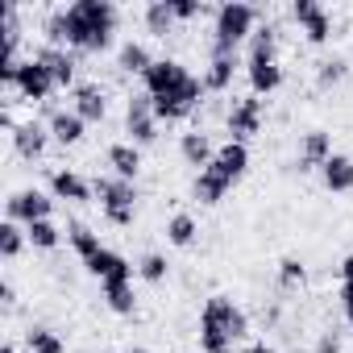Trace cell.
I'll list each match as a JSON object with an SVG mask.
<instances>
[{
    "label": "cell",
    "instance_id": "1",
    "mask_svg": "<svg viewBox=\"0 0 353 353\" xmlns=\"http://www.w3.org/2000/svg\"><path fill=\"white\" fill-rule=\"evenodd\" d=\"M67 13V50L75 54H104L117 34V5L112 0H75L63 9Z\"/></svg>",
    "mask_w": 353,
    "mask_h": 353
},
{
    "label": "cell",
    "instance_id": "2",
    "mask_svg": "<svg viewBox=\"0 0 353 353\" xmlns=\"http://www.w3.org/2000/svg\"><path fill=\"white\" fill-rule=\"evenodd\" d=\"M241 336H250L245 312L229 295H212L200 312V349L204 353H233V345Z\"/></svg>",
    "mask_w": 353,
    "mask_h": 353
},
{
    "label": "cell",
    "instance_id": "3",
    "mask_svg": "<svg viewBox=\"0 0 353 353\" xmlns=\"http://www.w3.org/2000/svg\"><path fill=\"white\" fill-rule=\"evenodd\" d=\"M258 30V9L245 5V0H225L216 9V21H212V46H208V59H233L241 50V42H250Z\"/></svg>",
    "mask_w": 353,
    "mask_h": 353
},
{
    "label": "cell",
    "instance_id": "4",
    "mask_svg": "<svg viewBox=\"0 0 353 353\" xmlns=\"http://www.w3.org/2000/svg\"><path fill=\"white\" fill-rule=\"evenodd\" d=\"M96 188V200H100V212L108 225L117 229H129L137 221V188L129 179H117V174H104V179L92 183Z\"/></svg>",
    "mask_w": 353,
    "mask_h": 353
},
{
    "label": "cell",
    "instance_id": "5",
    "mask_svg": "<svg viewBox=\"0 0 353 353\" xmlns=\"http://www.w3.org/2000/svg\"><path fill=\"white\" fill-rule=\"evenodd\" d=\"M125 133H129V141L141 150V145H154L158 141V117H154V96H145V92H137V96H129V104H125Z\"/></svg>",
    "mask_w": 353,
    "mask_h": 353
},
{
    "label": "cell",
    "instance_id": "6",
    "mask_svg": "<svg viewBox=\"0 0 353 353\" xmlns=\"http://www.w3.org/2000/svg\"><path fill=\"white\" fill-rule=\"evenodd\" d=\"M54 212V196L38 192V188H21L5 200V221H17V225H38V221H50Z\"/></svg>",
    "mask_w": 353,
    "mask_h": 353
},
{
    "label": "cell",
    "instance_id": "7",
    "mask_svg": "<svg viewBox=\"0 0 353 353\" xmlns=\"http://www.w3.org/2000/svg\"><path fill=\"white\" fill-rule=\"evenodd\" d=\"M262 112H266V108H262V96H254V92L241 96V100L229 108V117H225L229 141H241V145H245L250 137H258V133H262Z\"/></svg>",
    "mask_w": 353,
    "mask_h": 353
},
{
    "label": "cell",
    "instance_id": "8",
    "mask_svg": "<svg viewBox=\"0 0 353 353\" xmlns=\"http://www.w3.org/2000/svg\"><path fill=\"white\" fill-rule=\"evenodd\" d=\"M188 79H192V71H188L179 59H154V67L141 75L145 96H154V100H162V96H170V92H179Z\"/></svg>",
    "mask_w": 353,
    "mask_h": 353
},
{
    "label": "cell",
    "instance_id": "9",
    "mask_svg": "<svg viewBox=\"0 0 353 353\" xmlns=\"http://www.w3.org/2000/svg\"><path fill=\"white\" fill-rule=\"evenodd\" d=\"M291 17H295V26L303 30V38H307L312 46H324V42L332 38V13L320 5V0H295V5H291Z\"/></svg>",
    "mask_w": 353,
    "mask_h": 353
},
{
    "label": "cell",
    "instance_id": "10",
    "mask_svg": "<svg viewBox=\"0 0 353 353\" xmlns=\"http://www.w3.org/2000/svg\"><path fill=\"white\" fill-rule=\"evenodd\" d=\"M13 88H17V96H21V100H34V104H42V100H50V92H54L59 83L50 79V71H46L38 59H21Z\"/></svg>",
    "mask_w": 353,
    "mask_h": 353
},
{
    "label": "cell",
    "instance_id": "11",
    "mask_svg": "<svg viewBox=\"0 0 353 353\" xmlns=\"http://www.w3.org/2000/svg\"><path fill=\"white\" fill-rule=\"evenodd\" d=\"M208 170H216L229 188L241 183V179H245V170H250V145H241V141H225V145L216 150V158H212Z\"/></svg>",
    "mask_w": 353,
    "mask_h": 353
},
{
    "label": "cell",
    "instance_id": "12",
    "mask_svg": "<svg viewBox=\"0 0 353 353\" xmlns=\"http://www.w3.org/2000/svg\"><path fill=\"white\" fill-rule=\"evenodd\" d=\"M88 266V274H96L100 283H133V274H137V266L125 258V254H117V250H100L92 262H83Z\"/></svg>",
    "mask_w": 353,
    "mask_h": 353
},
{
    "label": "cell",
    "instance_id": "13",
    "mask_svg": "<svg viewBox=\"0 0 353 353\" xmlns=\"http://www.w3.org/2000/svg\"><path fill=\"white\" fill-rule=\"evenodd\" d=\"M46 71H50V79L59 83V88H79L75 83V67H79V59H75V50H63V46H42L38 54H34Z\"/></svg>",
    "mask_w": 353,
    "mask_h": 353
},
{
    "label": "cell",
    "instance_id": "14",
    "mask_svg": "<svg viewBox=\"0 0 353 353\" xmlns=\"http://www.w3.org/2000/svg\"><path fill=\"white\" fill-rule=\"evenodd\" d=\"M46 145H50V125H42V121H21V125L13 129V150H17V158L34 162V158L46 154Z\"/></svg>",
    "mask_w": 353,
    "mask_h": 353
},
{
    "label": "cell",
    "instance_id": "15",
    "mask_svg": "<svg viewBox=\"0 0 353 353\" xmlns=\"http://www.w3.org/2000/svg\"><path fill=\"white\" fill-rule=\"evenodd\" d=\"M50 196L54 200H67V204H88L96 196V188L75 170H50Z\"/></svg>",
    "mask_w": 353,
    "mask_h": 353
},
{
    "label": "cell",
    "instance_id": "16",
    "mask_svg": "<svg viewBox=\"0 0 353 353\" xmlns=\"http://www.w3.org/2000/svg\"><path fill=\"white\" fill-rule=\"evenodd\" d=\"M71 96H75V108H71V112H75L83 125H100V121H104V112H108V96H104L100 83H79Z\"/></svg>",
    "mask_w": 353,
    "mask_h": 353
},
{
    "label": "cell",
    "instance_id": "17",
    "mask_svg": "<svg viewBox=\"0 0 353 353\" xmlns=\"http://www.w3.org/2000/svg\"><path fill=\"white\" fill-rule=\"evenodd\" d=\"M104 162L112 166V174H117V179H137V174H141V150L133 145V141H112L108 150H104Z\"/></svg>",
    "mask_w": 353,
    "mask_h": 353
},
{
    "label": "cell",
    "instance_id": "18",
    "mask_svg": "<svg viewBox=\"0 0 353 353\" xmlns=\"http://www.w3.org/2000/svg\"><path fill=\"white\" fill-rule=\"evenodd\" d=\"M332 158V137L324 129H307L299 141V170H320Z\"/></svg>",
    "mask_w": 353,
    "mask_h": 353
},
{
    "label": "cell",
    "instance_id": "19",
    "mask_svg": "<svg viewBox=\"0 0 353 353\" xmlns=\"http://www.w3.org/2000/svg\"><path fill=\"white\" fill-rule=\"evenodd\" d=\"M245 79L254 96H270L283 88V67L279 63H262V59H245Z\"/></svg>",
    "mask_w": 353,
    "mask_h": 353
},
{
    "label": "cell",
    "instance_id": "20",
    "mask_svg": "<svg viewBox=\"0 0 353 353\" xmlns=\"http://www.w3.org/2000/svg\"><path fill=\"white\" fill-rule=\"evenodd\" d=\"M179 158H183L188 166H196V174H200V170H208V166H212V158H216L212 137H208V133H200V129H196V133H183V137H179Z\"/></svg>",
    "mask_w": 353,
    "mask_h": 353
},
{
    "label": "cell",
    "instance_id": "21",
    "mask_svg": "<svg viewBox=\"0 0 353 353\" xmlns=\"http://www.w3.org/2000/svg\"><path fill=\"white\" fill-rule=\"evenodd\" d=\"M320 179H324L328 192H353V158L349 154H332L320 166Z\"/></svg>",
    "mask_w": 353,
    "mask_h": 353
},
{
    "label": "cell",
    "instance_id": "22",
    "mask_svg": "<svg viewBox=\"0 0 353 353\" xmlns=\"http://www.w3.org/2000/svg\"><path fill=\"white\" fill-rule=\"evenodd\" d=\"M150 67H154V54H150L145 42H125L117 50V71L121 75H145Z\"/></svg>",
    "mask_w": 353,
    "mask_h": 353
},
{
    "label": "cell",
    "instance_id": "23",
    "mask_svg": "<svg viewBox=\"0 0 353 353\" xmlns=\"http://www.w3.org/2000/svg\"><path fill=\"white\" fill-rule=\"evenodd\" d=\"M196 237H200V225H196L192 212H174V216L166 221V241H170L174 250H192Z\"/></svg>",
    "mask_w": 353,
    "mask_h": 353
},
{
    "label": "cell",
    "instance_id": "24",
    "mask_svg": "<svg viewBox=\"0 0 353 353\" xmlns=\"http://www.w3.org/2000/svg\"><path fill=\"white\" fill-rule=\"evenodd\" d=\"M233 75H237V54H233V59H208V67H204V88H208L212 96H221V92L233 88Z\"/></svg>",
    "mask_w": 353,
    "mask_h": 353
},
{
    "label": "cell",
    "instance_id": "25",
    "mask_svg": "<svg viewBox=\"0 0 353 353\" xmlns=\"http://www.w3.org/2000/svg\"><path fill=\"white\" fill-rule=\"evenodd\" d=\"M83 129H88V125H83L75 112H63V108L50 112V137H54L59 145H79V141H83Z\"/></svg>",
    "mask_w": 353,
    "mask_h": 353
},
{
    "label": "cell",
    "instance_id": "26",
    "mask_svg": "<svg viewBox=\"0 0 353 353\" xmlns=\"http://www.w3.org/2000/svg\"><path fill=\"white\" fill-rule=\"evenodd\" d=\"M141 17H145V30L154 38H166L174 26H179V17H174V9H170V0H150Z\"/></svg>",
    "mask_w": 353,
    "mask_h": 353
},
{
    "label": "cell",
    "instance_id": "27",
    "mask_svg": "<svg viewBox=\"0 0 353 353\" xmlns=\"http://www.w3.org/2000/svg\"><path fill=\"white\" fill-rule=\"evenodd\" d=\"M225 192H229V183L221 179L216 170H200V174H196V183H192V196H196L200 204H221Z\"/></svg>",
    "mask_w": 353,
    "mask_h": 353
},
{
    "label": "cell",
    "instance_id": "28",
    "mask_svg": "<svg viewBox=\"0 0 353 353\" xmlns=\"http://www.w3.org/2000/svg\"><path fill=\"white\" fill-rule=\"evenodd\" d=\"M245 59L279 63V30H274V26H262V30H254V38H250V50H245Z\"/></svg>",
    "mask_w": 353,
    "mask_h": 353
},
{
    "label": "cell",
    "instance_id": "29",
    "mask_svg": "<svg viewBox=\"0 0 353 353\" xmlns=\"http://www.w3.org/2000/svg\"><path fill=\"white\" fill-rule=\"evenodd\" d=\"M100 287H104V303H108L117 316H133V312H137L133 283H100Z\"/></svg>",
    "mask_w": 353,
    "mask_h": 353
},
{
    "label": "cell",
    "instance_id": "30",
    "mask_svg": "<svg viewBox=\"0 0 353 353\" xmlns=\"http://www.w3.org/2000/svg\"><path fill=\"white\" fill-rule=\"evenodd\" d=\"M26 349H30V353H67L63 336H59L54 328H46V324H34V328L26 332Z\"/></svg>",
    "mask_w": 353,
    "mask_h": 353
},
{
    "label": "cell",
    "instance_id": "31",
    "mask_svg": "<svg viewBox=\"0 0 353 353\" xmlns=\"http://www.w3.org/2000/svg\"><path fill=\"white\" fill-rule=\"evenodd\" d=\"M67 241H71V250L79 254V262H92V258L104 250V245H100V237H96L88 225H71V229H67Z\"/></svg>",
    "mask_w": 353,
    "mask_h": 353
},
{
    "label": "cell",
    "instance_id": "32",
    "mask_svg": "<svg viewBox=\"0 0 353 353\" xmlns=\"http://www.w3.org/2000/svg\"><path fill=\"white\" fill-rule=\"evenodd\" d=\"M349 75V63L341 59V54H332V59H324V63H316V88L320 92H328V88H336L341 79Z\"/></svg>",
    "mask_w": 353,
    "mask_h": 353
},
{
    "label": "cell",
    "instance_id": "33",
    "mask_svg": "<svg viewBox=\"0 0 353 353\" xmlns=\"http://www.w3.org/2000/svg\"><path fill=\"white\" fill-rule=\"evenodd\" d=\"M26 233H21V225L17 221H5V225H0V258H5V262H13L21 250H26Z\"/></svg>",
    "mask_w": 353,
    "mask_h": 353
},
{
    "label": "cell",
    "instance_id": "34",
    "mask_svg": "<svg viewBox=\"0 0 353 353\" xmlns=\"http://www.w3.org/2000/svg\"><path fill=\"white\" fill-rule=\"evenodd\" d=\"M26 237H30V245H34V250H59L63 229H59L54 221H38V225H30V229H26Z\"/></svg>",
    "mask_w": 353,
    "mask_h": 353
},
{
    "label": "cell",
    "instance_id": "35",
    "mask_svg": "<svg viewBox=\"0 0 353 353\" xmlns=\"http://www.w3.org/2000/svg\"><path fill=\"white\" fill-rule=\"evenodd\" d=\"M42 38H46V46H63L67 50V13L63 9H50L42 17Z\"/></svg>",
    "mask_w": 353,
    "mask_h": 353
},
{
    "label": "cell",
    "instance_id": "36",
    "mask_svg": "<svg viewBox=\"0 0 353 353\" xmlns=\"http://www.w3.org/2000/svg\"><path fill=\"white\" fill-rule=\"evenodd\" d=\"M166 274H170V262L162 258V254H145L141 262H137V279H145V283H166Z\"/></svg>",
    "mask_w": 353,
    "mask_h": 353
},
{
    "label": "cell",
    "instance_id": "37",
    "mask_svg": "<svg viewBox=\"0 0 353 353\" xmlns=\"http://www.w3.org/2000/svg\"><path fill=\"white\" fill-rule=\"evenodd\" d=\"M303 279H307V270H303L299 258H283V262H279V287H283V291L303 287Z\"/></svg>",
    "mask_w": 353,
    "mask_h": 353
},
{
    "label": "cell",
    "instance_id": "38",
    "mask_svg": "<svg viewBox=\"0 0 353 353\" xmlns=\"http://www.w3.org/2000/svg\"><path fill=\"white\" fill-rule=\"evenodd\" d=\"M170 9H174V17H179V21H196L204 13V5H196V0H170Z\"/></svg>",
    "mask_w": 353,
    "mask_h": 353
},
{
    "label": "cell",
    "instance_id": "39",
    "mask_svg": "<svg viewBox=\"0 0 353 353\" xmlns=\"http://www.w3.org/2000/svg\"><path fill=\"white\" fill-rule=\"evenodd\" d=\"M336 349H341V336H336V332H324V336L316 341V353H336Z\"/></svg>",
    "mask_w": 353,
    "mask_h": 353
},
{
    "label": "cell",
    "instance_id": "40",
    "mask_svg": "<svg viewBox=\"0 0 353 353\" xmlns=\"http://www.w3.org/2000/svg\"><path fill=\"white\" fill-rule=\"evenodd\" d=\"M341 303H345V324L353 332V287H341Z\"/></svg>",
    "mask_w": 353,
    "mask_h": 353
},
{
    "label": "cell",
    "instance_id": "41",
    "mask_svg": "<svg viewBox=\"0 0 353 353\" xmlns=\"http://www.w3.org/2000/svg\"><path fill=\"white\" fill-rule=\"evenodd\" d=\"M341 287H353V254H345L341 262Z\"/></svg>",
    "mask_w": 353,
    "mask_h": 353
},
{
    "label": "cell",
    "instance_id": "42",
    "mask_svg": "<svg viewBox=\"0 0 353 353\" xmlns=\"http://www.w3.org/2000/svg\"><path fill=\"white\" fill-rule=\"evenodd\" d=\"M0 303H5V307H13V303H17V291H13V283H9V279L0 283Z\"/></svg>",
    "mask_w": 353,
    "mask_h": 353
},
{
    "label": "cell",
    "instance_id": "43",
    "mask_svg": "<svg viewBox=\"0 0 353 353\" xmlns=\"http://www.w3.org/2000/svg\"><path fill=\"white\" fill-rule=\"evenodd\" d=\"M241 353H279V349H270V345H262V341H258V345H245Z\"/></svg>",
    "mask_w": 353,
    "mask_h": 353
},
{
    "label": "cell",
    "instance_id": "44",
    "mask_svg": "<svg viewBox=\"0 0 353 353\" xmlns=\"http://www.w3.org/2000/svg\"><path fill=\"white\" fill-rule=\"evenodd\" d=\"M0 353H30V349H17L13 341H5V345H0Z\"/></svg>",
    "mask_w": 353,
    "mask_h": 353
},
{
    "label": "cell",
    "instance_id": "45",
    "mask_svg": "<svg viewBox=\"0 0 353 353\" xmlns=\"http://www.w3.org/2000/svg\"><path fill=\"white\" fill-rule=\"evenodd\" d=\"M129 353H141V349H129Z\"/></svg>",
    "mask_w": 353,
    "mask_h": 353
}]
</instances>
